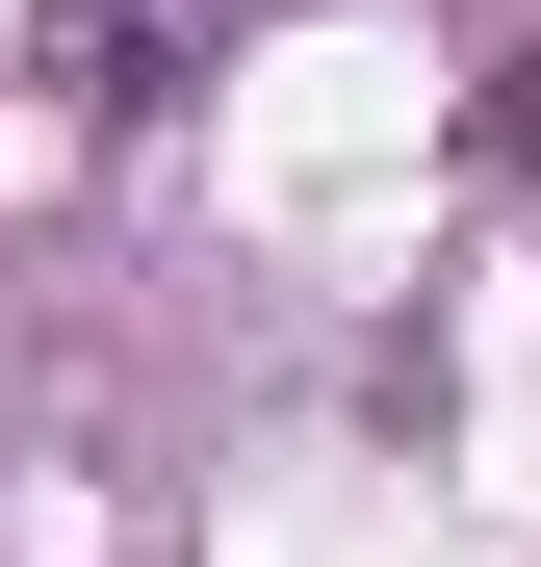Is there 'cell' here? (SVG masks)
I'll list each match as a JSON object with an SVG mask.
<instances>
[{"instance_id": "2", "label": "cell", "mask_w": 541, "mask_h": 567, "mask_svg": "<svg viewBox=\"0 0 541 567\" xmlns=\"http://www.w3.org/2000/svg\"><path fill=\"white\" fill-rule=\"evenodd\" d=\"M490 130H516V181H541V52H516V78H490Z\"/></svg>"}, {"instance_id": "1", "label": "cell", "mask_w": 541, "mask_h": 567, "mask_svg": "<svg viewBox=\"0 0 541 567\" xmlns=\"http://www.w3.org/2000/svg\"><path fill=\"white\" fill-rule=\"evenodd\" d=\"M180 27H207V0H27V78H52V104H180Z\"/></svg>"}]
</instances>
